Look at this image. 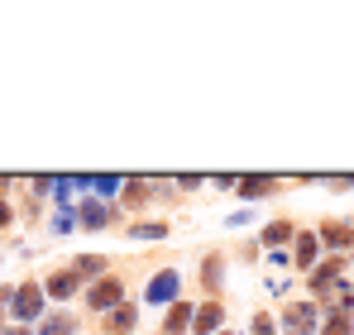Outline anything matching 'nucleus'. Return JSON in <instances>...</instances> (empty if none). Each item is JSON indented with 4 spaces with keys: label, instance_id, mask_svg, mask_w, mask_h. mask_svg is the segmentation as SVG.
<instances>
[{
    "label": "nucleus",
    "instance_id": "1",
    "mask_svg": "<svg viewBox=\"0 0 354 335\" xmlns=\"http://www.w3.org/2000/svg\"><path fill=\"white\" fill-rule=\"evenodd\" d=\"M10 311H15L19 321H34V316L44 311V287H39V282H19V287L10 292Z\"/></svg>",
    "mask_w": 354,
    "mask_h": 335
},
{
    "label": "nucleus",
    "instance_id": "2",
    "mask_svg": "<svg viewBox=\"0 0 354 335\" xmlns=\"http://www.w3.org/2000/svg\"><path fill=\"white\" fill-rule=\"evenodd\" d=\"M177 287H182L177 269H163V273H153V278H149V292H144V302H149V307H168V302L177 297Z\"/></svg>",
    "mask_w": 354,
    "mask_h": 335
},
{
    "label": "nucleus",
    "instance_id": "3",
    "mask_svg": "<svg viewBox=\"0 0 354 335\" xmlns=\"http://www.w3.org/2000/svg\"><path fill=\"white\" fill-rule=\"evenodd\" d=\"M311 326H316V307L311 302H292L283 311V335H311Z\"/></svg>",
    "mask_w": 354,
    "mask_h": 335
},
{
    "label": "nucleus",
    "instance_id": "4",
    "mask_svg": "<svg viewBox=\"0 0 354 335\" xmlns=\"http://www.w3.org/2000/svg\"><path fill=\"white\" fill-rule=\"evenodd\" d=\"M86 302L96 307V311H111L120 302V282L115 278H101V282H91V292H86Z\"/></svg>",
    "mask_w": 354,
    "mask_h": 335
},
{
    "label": "nucleus",
    "instance_id": "5",
    "mask_svg": "<svg viewBox=\"0 0 354 335\" xmlns=\"http://www.w3.org/2000/svg\"><path fill=\"white\" fill-rule=\"evenodd\" d=\"M187 326H192V302H177L168 311V321H163V335H182Z\"/></svg>",
    "mask_w": 354,
    "mask_h": 335
},
{
    "label": "nucleus",
    "instance_id": "6",
    "mask_svg": "<svg viewBox=\"0 0 354 335\" xmlns=\"http://www.w3.org/2000/svg\"><path fill=\"white\" fill-rule=\"evenodd\" d=\"M77 221H82V230H101L106 225V206L101 201H82L77 206Z\"/></svg>",
    "mask_w": 354,
    "mask_h": 335
},
{
    "label": "nucleus",
    "instance_id": "7",
    "mask_svg": "<svg viewBox=\"0 0 354 335\" xmlns=\"http://www.w3.org/2000/svg\"><path fill=\"white\" fill-rule=\"evenodd\" d=\"M239 192L254 201V197H273V192H278V182H273V177H239Z\"/></svg>",
    "mask_w": 354,
    "mask_h": 335
},
{
    "label": "nucleus",
    "instance_id": "8",
    "mask_svg": "<svg viewBox=\"0 0 354 335\" xmlns=\"http://www.w3.org/2000/svg\"><path fill=\"white\" fill-rule=\"evenodd\" d=\"M321 244H330V249H350L354 230H350V225H326V230H321Z\"/></svg>",
    "mask_w": 354,
    "mask_h": 335
},
{
    "label": "nucleus",
    "instance_id": "9",
    "mask_svg": "<svg viewBox=\"0 0 354 335\" xmlns=\"http://www.w3.org/2000/svg\"><path fill=\"white\" fill-rule=\"evenodd\" d=\"M221 316H225V311H221V302H206V307L196 311V335H211L216 326H221Z\"/></svg>",
    "mask_w": 354,
    "mask_h": 335
},
{
    "label": "nucleus",
    "instance_id": "10",
    "mask_svg": "<svg viewBox=\"0 0 354 335\" xmlns=\"http://www.w3.org/2000/svg\"><path fill=\"white\" fill-rule=\"evenodd\" d=\"M340 269H345V264H340V259H326V269H316V278H311V287H316V292H326V287H330V282L340 278Z\"/></svg>",
    "mask_w": 354,
    "mask_h": 335
},
{
    "label": "nucleus",
    "instance_id": "11",
    "mask_svg": "<svg viewBox=\"0 0 354 335\" xmlns=\"http://www.w3.org/2000/svg\"><path fill=\"white\" fill-rule=\"evenodd\" d=\"M316 264V235H297V269Z\"/></svg>",
    "mask_w": 354,
    "mask_h": 335
},
{
    "label": "nucleus",
    "instance_id": "12",
    "mask_svg": "<svg viewBox=\"0 0 354 335\" xmlns=\"http://www.w3.org/2000/svg\"><path fill=\"white\" fill-rule=\"evenodd\" d=\"M321 335H354L350 331V311H345V307H335V311H330V321H326V331Z\"/></svg>",
    "mask_w": 354,
    "mask_h": 335
},
{
    "label": "nucleus",
    "instance_id": "13",
    "mask_svg": "<svg viewBox=\"0 0 354 335\" xmlns=\"http://www.w3.org/2000/svg\"><path fill=\"white\" fill-rule=\"evenodd\" d=\"M288 239H292V225H288V221H273L268 230H263V244H273V249L288 244Z\"/></svg>",
    "mask_w": 354,
    "mask_h": 335
},
{
    "label": "nucleus",
    "instance_id": "14",
    "mask_svg": "<svg viewBox=\"0 0 354 335\" xmlns=\"http://www.w3.org/2000/svg\"><path fill=\"white\" fill-rule=\"evenodd\" d=\"M72 287H77V273H53L48 278V297H72Z\"/></svg>",
    "mask_w": 354,
    "mask_h": 335
},
{
    "label": "nucleus",
    "instance_id": "15",
    "mask_svg": "<svg viewBox=\"0 0 354 335\" xmlns=\"http://www.w3.org/2000/svg\"><path fill=\"white\" fill-rule=\"evenodd\" d=\"M101 269H106V259H101V254H82V259H77V273H82V278H96Z\"/></svg>",
    "mask_w": 354,
    "mask_h": 335
},
{
    "label": "nucleus",
    "instance_id": "16",
    "mask_svg": "<svg viewBox=\"0 0 354 335\" xmlns=\"http://www.w3.org/2000/svg\"><path fill=\"white\" fill-rule=\"evenodd\" d=\"M82 187H96L101 197H111L115 187H124V182H120V177H82Z\"/></svg>",
    "mask_w": 354,
    "mask_h": 335
},
{
    "label": "nucleus",
    "instance_id": "17",
    "mask_svg": "<svg viewBox=\"0 0 354 335\" xmlns=\"http://www.w3.org/2000/svg\"><path fill=\"white\" fill-rule=\"evenodd\" d=\"M39 335H72V316H48Z\"/></svg>",
    "mask_w": 354,
    "mask_h": 335
},
{
    "label": "nucleus",
    "instance_id": "18",
    "mask_svg": "<svg viewBox=\"0 0 354 335\" xmlns=\"http://www.w3.org/2000/svg\"><path fill=\"white\" fill-rule=\"evenodd\" d=\"M129 235H134V239H163L168 230H163V225H134Z\"/></svg>",
    "mask_w": 354,
    "mask_h": 335
},
{
    "label": "nucleus",
    "instance_id": "19",
    "mask_svg": "<svg viewBox=\"0 0 354 335\" xmlns=\"http://www.w3.org/2000/svg\"><path fill=\"white\" fill-rule=\"evenodd\" d=\"M111 326H115V331H129V326H134V307H120L115 316H111Z\"/></svg>",
    "mask_w": 354,
    "mask_h": 335
},
{
    "label": "nucleus",
    "instance_id": "20",
    "mask_svg": "<svg viewBox=\"0 0 354 335\" xmlns=\"http://www.w3.org/2000/svg\"><path fill=\"white\" fill-rule=\"evenodd\" d=\"M58 230H62V235H67V230H77V216H72V211H58Z\"/></svg>",
    "mask_w": 354,
    "mask_h": 335
},
{
    "label": "nucleus",
    "instance_id": "21",
    "mask_svg": "<svg viewBox=\"0 0 354 335\" xmlns=\"http://www.w3.org/2000/svg\"><path fill=\"white\" fill-rule=\"evenodd\" d=\"M206 282H221V259H206Z\"/></svg>",
    "mask_w": 354,
    "mask_h": 335
},
{
    "label": "nucleus",
    "instance_id": "22",
    "mask_svg": "<svg viewBox=\"0 0 354 335\" xmlns=\"http://www.w3.org/2000/svg\"><path fill=\"white\" fill-rule=\"evenodd\" d=\"M254 335H273V321L268 316H254Z\"/></svg>",
    "mask_w": 354,
    "mask_h": 335
},
{
    "label": "nucleus",
    "instance_id": "23",
    "mask_svg": "<svg viewBox=\"0 0 354 335\" xmlns=\"http://www.w3.org/2000/svg\"><path fill=\"white\" fill-rule=\"evenodd\" d=\"M0 225H10V206L5 201H0Z\"/></svg>",
    "mask_w": 354,
    "mask_h": 335
},
{
    "label": "nucleus",
    "instance_id": "24",
    "mask_svg": "<svg viewBox=\"0 0 354 335\" xmlns=\"http://www.w3.org/2000/svg\"><path fill=\"white\" fill-rule=\"evenodd\" d=\"M10 335H29V331H10Z\"/></svg>",
    "mask_w": 354,
    "mask_h": 335
}]
</instances>
